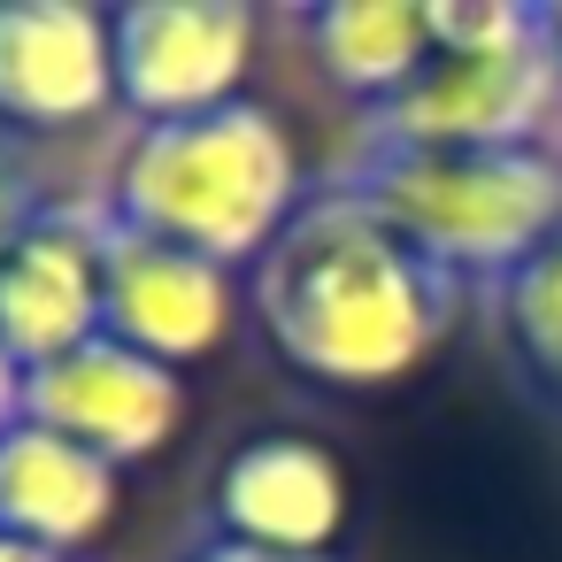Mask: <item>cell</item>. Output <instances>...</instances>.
<instances>
[{"label":"cell","mask_w":562,"mask_h":562,"mask_svg":"<svg viewBox=\"0 0 562 562\" xmlns=\"http://www.w3.org/2000/svg\"><path fill=\"white\" fill-rule=\"evenodd\" d=\"M0 562H70V554H55V547H32V539H16V531H0Z\"/></svg>","instance_id":"cell-17"},{"label":"cell","mask_w":562,"mask_h":562,"mask_svg":"<svg viewBox=\"0 0 562 562\" xmlns=\"http://www.w3.org/2000/svg\"><path fill=\"white\" fill-rule=\"evenodd\" d=\"M209 516L216 539L262 554H331V539L347 531V470L301 431H255L216 462Z\"/></svg>","instance_id":"cell-9"},{"label":"cell","mask_w":562,"mask_h":562,"mask_svg":"<svg viewBox=\"0 0 562 562\" xmlns=\"http://www.w3.org/2000/svg\"><path fill=\"white\" fill-rule=\"evenodd\" d=\"M116 501H124V470L109 454H93L32 416L0 431V531L78 562L116 524Z\"/></svg>","instance_id":"cell-11"},{"label":"cell","mask_w":562,"mask_h":562,"mask_svg":"<svg viewBox=\"0 0 562 562\" xmlns=\"http://www.w3.org/2000/svg\"><path fill=\"white\" fill-rule=\"evenodd\" d=\"M232 316H239V293L224 262L139 239V232L109 239V324H101L109 339L186 370L232 339Z\"/></svg>","instance_id":"cell-10"},{"label":"cell","mask_w":562,"mask_h":562,"mask_svg":"<svg viewBox=\"0 0 562 562\" xmlns=\"http://www.w3.org/2000/svg\"><path fill=\"white\" fill-rule=\"evenodd\" d=\"M116 232L209 255L224 270L262 262L308 209L301 147L262 101H232L186 124H139L101 193Z\"/></svg>","instance_id":"cell-2"},{"label":"cell","mask_w":562,"mask_h":562,"mask_svg":"<svg viewBox=\"0 0 562 562\" xmlns=\"http://www.w3.org/2000/svg\"><path fill=\"white\" fill-rule=\"evenodd\" d=\"M493 293H501V331H508L516 362L562 393V232L524 270H508Z\"/></svg>","instance_id":"cell-13"},{"label":"cell","mask_w":562,"mask_h":562,"mask_svg":"<svg viewBox=\"0 0 562 562\" xmlns=\"http://www.w3.org/2000/svg\"><path fill=\"white\" fill-rule=\"evenodd\" d=\"M547 124H562V63L547 47V24H531L508 47H470V55L431 47L416 86L378 109V147L393 155L547 147Z\"/></svg>","instance_id":"cell-4"},{"label":"cell","mask_w":562,"mask_h":562,"mask_svg":"<svg viewBox=\"0 0 562 562\" xmlns=\"http://www.w3.org/2000/svg\"><path fill=\"white\" fill-rule=\"evenodd\" d=\"M109 209L47 201L0 239V339L24 370L63 362L109 324Z\"/></svg>","instance_id":"cell-6"},{"label":"cell","mask_w":562,"mask_h":562,"mask_svg":"<svg viewBox=\"0 0 562 562\" xmlns=\"http://www.w3.org/2000/svg\"><path fill=\"white\" fill-rule=\"evenodd\" d=\"M447 285H501L562 232V155L554 147H477V155H393L378 147L347 178Z\"/></svg>","instance_id":"cell-3"},{"label":"cell","mask_w":562,"mask_h":562,"mask_svg":"<svg viewBox=\"0 0 562 562\" xmlns=\"http://www.w3.org/2000/svg\"><path fill=\"white\" fill-rule=\"evenodd\" d=\"M116 24V101L139 124H186L247 101L262 24L247 0H132Z\"/></svg>","instance_id":"cell-5"},{"label":"cell","mask_w":562,"mask_h":562,"mask_svg":"<svg viewBox=\"0 0 562 562\" xmlns=\"http://www.w3.org/2000/svg\"><path fill=\"white\" fill-rule=\"evenodd\" d=\"M186 562H331V554H262V547H239V539H216L209 531Z\"/></svg>","instance_id":"cell-15"},{"label":"cell","mask_w":562,"mask_h":562,"mask_svg":"<svg viewBox=\"0 0 562 562\" xmlns=\"http://www.w3.org/2000/svg\"><path fill=\"white\" fill-rule=\"evenodd\" d=\"M116 101V24L86 0H0V124L86 132Z\"/></svg>","instance_id":"cell-8"},{"label":"cell","mask_w":562,"mask_h":562,"mask_svg":"<svg viewBox=\"0 0 562 562\" xmlns=\"http://www.w3.org/2000/svg\"><path fill=\"white\" fill-rule=\"evenodd\" d=\"M431 16V47L470 55V47H508L539 24V9H516V0H424Z\"/></svg>","instance_id":"cell-14"},{"label":"cell","mask_w":562,"mask_h":562,"mask_svg":"<svg viewBox=\"0 0 562 562\" xmlns=\"http://www.w3.org/2000/svg\"><path fill=\"white\" fill-rule=\"evenodd\" d=\"M24 416L63 431V439H78V447H93V454H109L116 470H132V462H147V454H162L178 439L186 378L170 362H155V355H139V347L101 331V339L70 347L63 362L32 370Z\"/></svg>","instance_id":"cell-7"},{"label":"cell","mask_w":562,"mask_h":562,"mask_svg":"<svg viewBox=\"0 0 562 562\" xmlns=\"http://www.w3.org/2000/svg\"><path fill=\"white\" fill-rule=\"evenodd\" d=\"M539 24H547V47H554V63H562V0H554V9H539Z\"/></svg>","instance_id":"cell-18"},{"label":"cell","mask_w":562,"mask_h":562,"mask_svg":"<svg viewBox=\"0 0 562 562\" xmlns=\"http://www.w3.org/2000/svg\"><path fill=\"white\" fill-rule=\"evenodd\" d=\"M24 385H32V370L16 362V347H9V339H0V431L24 416Z\"/></svg>","instance_id":"cell-16"},{"label":"cell","mask_w":562,"mask_h":562,"mask_svg":"<svg viewBox=\"0 0 562 562\" xmlns=\"http://www.w3.org/2000/svg\"><path fill=\"white\" fill-rule=\"evenodd\" d=\"M255 316L301 378L378 393L439 355L454 285L355 186H331L308 193L285 239L255 262Z\"/></svg>","instance_id":"cell-1"},{"label":"cell","mask_w":562,"mask_h":562,"mask_svg":"<svg viewBox=\"0 0 562 562\" xmlns=\"http://www.w3.org/2000/svg\"><path fill=\"white\" fill-rule=\"evenodd\" d=\"M301 40L316 55V70L385 109L416 86V70L431 63V16H424V0H324V9L301 16Z\"/></svg>","instance_id":"cell-12"}]
</instances>
